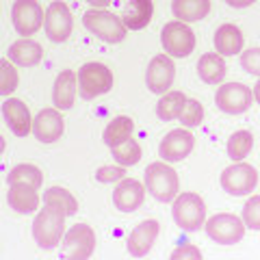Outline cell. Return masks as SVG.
<instances>
[{
  "mask_svg": "<svg viewBox=\"0 0 260 260\" xmlns=\"http://www.w3.org/2000/svg\"><path fill=\"white\" fill-rule=\"evenodd\" d=\"M65 210L52 204H44L32 219V239L42 249H54L65 234Z\"/></svg>",
  "mask_w": 260,
  "mask_h": 260,
  "instance_id": "6da1fadb",
  "label": "cell"
},
{
  "mask_svg": "<svg viewBox=\"0 0 260 260\" xmlns=\"http://www.w3.org/2000/svg\"><path fill=\"white\" fill-rule=\"evenodd\" d=\"M145 191L156 202H174V198L180 193V180H178V174L172 165H167L165 160H156L150 162L148 169H145V178H143Z\"/></svg>",
  "mask_w": 260,
  "mask_h": 260,
  "instance_id": "7a4b0ae2",
  "label": "cell"
},
{
  "mask_svg": "<svg viewBox=\"0 0 260 260\" xmlns=\"http://www.w3.org/2000/svg\"><path fill=\"white\" fill-rule=\"evenodd\" d=\"M172 217L184 232H198L206 221V204L198 193H178L172 202Z\"/></svg>",
  "mask_w": 260,
  "mask_h": 260,
  "instance_id": "3957f363",
  "label": "cell"
},
{
  "mask_svg": "<svg viewBox=\"0 0 260 260\" xmlns=\"http://www.w3.org/2000/svg\"><path fill=\"white\" fill-rule=\"evenodd\" d=\"M85 28L95 35L98 39H102L104 44H119L126 39V24L121 22L119 15L111 13L107 9H89L83 15Z\"/></svg>",
  "mask_w": 260,
  "mask_h": 260,
  "instance_id": "277c9868",
  "label": "cell"
},
{
  "mask_svg": "<svg viewBox=\"0 0 260 260\" xmlns=\"http://www.w3.org/2000/svg\"><path fill=\"white\" fill-rule=\"evenodd\" d=\"M78 95L83 100H93L98 95H104L113 89V72L104 63H85L78 70Z\"/></svg>",
  "mask_w": 260,
  "mask_h": 260,
  "instance_id": "5b68a950",
  "label": "cell"
},
{
  "mask_svg": "<svg viewBox=\"0 0 260 260\" xmlns=\"http://www.w3.org/2000/svg\"><path fill=\"white\" fill-rule=\"evenodd\" d=\"M160 44L165 48V54L174 59H184L195 50V32L189 24L180 20L167 22L160 30Z\"/></svg>",
  "mask_w": 260,
  "mask_h": 260,
  "instance_id": "8992f818",
  "label": "cell"
},
{
  "mask_svg": "<svg viewBox=\"0 0 260 260\" xmlns=\"http://www.w3.org/2000/svg\"><path fill=\"white\" fill-rule=\"evenodd\" d=\"M204 230L210 241L219 245H234L245 237V223L243 219L232 213H219L204 221Z\"/></svg>",
  "mask_w": 260,
  "mask_h": 260,
  "instance_id": "52a82bcc",
  "label": "cell"
},
{
  "mask_svg": "<svg viewBox=\"0 0 260 260\" xmlns=\"http://www.w3.org/2000/svg\"><path fill=\"white\" fill-rule=\"evenodd\" d=\"M61 254L70 260H87L95 251V232L91 225L76 223L61 239Z\"/></svg>",
  "mask_w": 260,
  "mask_h": 260,
  "instance_id": "ba28073f",
  "label": "cell"
},
{
  "mask_svg": "<svg viewBox=\"0 0 260 260\" xmlns=\"http://www.w3.org/2000/svg\"><path fill=\"white\" fill-rule=\"evenodd\" d=\"M44 30L48 39L54 44H63L70 39L72 30H74V18H72L70 7L63 0H54L48 5L44 13Z\"/></svg>",
  "mask_w": 260,
  "mask_h": 260,
  "instance_id": "9c48e42d",
  "label": "cell"
},
{
  "mask_svg": "<svg viewBox=\"0 0 260 260\" xmlns=\"http://www.w3.org/2000/svg\"><path fill=\"white\" fill-rule=\"evenodd\" d=\"M256 184H258V172L243 160L232 162L230 167H225L221 172V189L228 195H234V198L251 193L256 189Z\"/></svg>",
  "mask_w": 260,
  "mask_h": 260,
  "instance_id": "30bf717a",
  "label": "cell"
},
{
  "mask_svg": "<svg viewBox=\"0 0 260 260\" xmlns=\"http://www.w3.org/2000/svg\"><path fill=\"white\" fill-rule=\"evenodd\" d=\"M251 102H254V93L243 83H225L217 87L215 104L219 111L228 113V115H241L251 107Z\"/></svg>",
  "mask_w": 260,
  "mask_h": 260,
  "instance_id": "8fae6325",
  "label": "cell"
},
{
  "mask_svg": "<svg viewBox=\"0 0 260 260\" xmlns=\"http://www.w3.org/2000/svg\"><path fill=\"white\" fill-rule=\"evenodd\" d=\"M11 22L18 35L30 37L44 26V9L37 0H15L11 7Z\"/></svg>",
  "mask_w": 260,
  "mask_h": 260,
  "instance_id": "7c38bea8",
  "label": "cell"
},
{
  "mask_svg": "<svg viewBox=\"0 0 260 260\" xmlns=\"http://www.w3.org/2000/svg\"><path fill=\"white\" fill-rule=\"evenodd\" d=\"M176 78V65L172 61L169 54H156L152 56V61L148 63V70H145V83L152 93L162 95L169 91V87L174 85Z\"/></svg>",
  "mask_w": 260,
  "mask_h": 260,
  "instance_id": "4fadbf2b",
  "label": "cell"
},
{
  "mask_svg": "<svg viewBox=\"0 0 260 260\" xmlns=\"http://www.w3.org/2000/svg\"><path fill=\"white\" fill-rule=\"evenodd\" d=\"M195 148V137L186 128H176L162 137L158 145V156L165 162H180Z\"/></svg>",
  "mask_w": 260,
  "mask_h": 260,
  "instance_id": "5bb4252c",
  "label": "cell"
},
{
  "mask_svg": "<svg viewBox=\"0 0 260 260\" xmlns=\"http://www.w3.org/2000/svg\"><path fill=\"white\" fill-rule=\"evenodd\" d=\"M32 135L39 143H54L65 133V119L61 117L59 109H44L32 119Z\"/></svg>",
  "mask_w": 260,
  "mask_h": 260,
  "instance_id": "9a60e30c",
  "label": "cell"
},
{
  "mask_svg": "<svg viewBox=\"0 0 260 260\" xmlns=\"http://www.w3.org/2000/svg\"><path fill=\"white\" fill-rule=\"evenodd\" d=\"M145 202V184L135 178H121L113 191V204L119 213H135Z\"/></svg>",
  "mask_w": 260,
  "mask_h": 260,
  "instance_id": "2e32d148",
  "label": "cell"
},
{
  "mask_svg": "<svg viewBox=\"0 0 260 260\" xmlns=\"http://www.w3.org/2000/svg\"><path fill=\"white\" fill-rule=\"evenodd\" d=\"M160 225L156 219H145L139 225H135V230L130 232V237L126 241V249L130 256L135 258H143L150 254V249L154 247V243L158 239Z\"/></svg>",
  "mask_w": 260,
  "mask_h": 260,
  "instance_id": "e0dca14e",
  "label": "cell"
},
{
  "mask_svg": "<svg viewBox=\"0 0 260 260\" xmlns=\"http://www.w3.org/2000/svg\"><path fill=\"white\" fill-rule=\"evenodd\" d=\"M0 111H3L7 126H9V130L15 137H26L32 130L30 111L22 100H18V98H7L3 102V107H0Z\"/></svg>",
  "mask_w": 260,
  "mask_h": 260,
  "instance_id": "ac0fdd59",
  "label": "cell"
},
{
  "mask_svg": "<svg viewBox=\"0 0 260 260\" xmlns=\"http://www.w3.org/2000/svg\"><path fill=\"white\" fill-rule=\"evenodd\" d=\"M78 93V78L74 70H61L59 76L54 78V87H52V104L59 111H70L74 107Z\"/></svg>",
  "mask_w": 260,
  "mask_h": 260,
  "instance_id": "d6986e66",
  "label": "cell"
},
{
  "mask_svg": "<svg viewBox=\"0 0 260 260\" xmlns=\"http://www.w3.org/2000/svg\"><path fill=\"white\" fill-rule=\"evenodd\" d=\"M7 52H9V61L20 65V68H35L44 59V48L30 37H22L13 42Z\"/></svg>",
  "mask_w": 260,
  "mask_h": 260,
  "instance_id": "ffe728a7",
  "label": "cell"
},
{
  "mask_svg": "<svg viewBox=\"0 0 260 260\" xmlns=\"http://www.w3.org/2000/svg\"><path fill=\"white\" fill-rule=\"evenodd\" d=\"M37 191L39 189H32V186H26V184H9L7 204H9V208H13L15 213L30 215L42 204V198H39Z\"/></svg>",
  "mask_w": 260,
  "mask_h": 260,
  "instance_id": "44dd1931",
  "label": "cell"
},
{
  "mask_svg": "<svg viewBox=\"0 0 260 260\" xmlns=\"http://www.w3.org/2000/svg\"><path fill=\"white\" fill-rule=\"evenodd\" d=\"M213 44H215V50L217 54L221 56H234L243 52V32L237 24H221L217 30H215V37H213Z\"/></svg>",
  "mask_w": 260,
  "mask_h": 260,
  "instance_id": "7402d4cb",
  "label": "cell"
},
{
  "mask_svg": "<svg viewBox=\"0 0 260 260\" xmlns=\"http://www.w3.org/2000/svg\"><path fill=\"white\" fill-rule=\"evenodd\" d=\"M152 15H154L152 0H128L124 5L121 22H124L126 28H130V30H141L152 22Z\"/></svg>",
  "mask_w": 260,
  "mask_h": 260,
  "instance_id": "603a6c76",
  "label": "cell"
},
{
  "mask_svg": "<svg viewBox=\"0 0 260 260\" xmlns=\"http://www.w3.org/2000/svg\"><path fill=\"white\" fill-rule=\"evenodd\" d=\"M172 13L176 20L184 24L200 22L210 13V0H174Z\"/></svg>",
  "mask_w": 260,
  "mask_h": 260,
  "instance_id": "cb8c5ba5",
  "label": "cell"
},
{
  "mask_svg": "<svg viewBox=\"0 0 260 260\" xmlns=\"http://www.w3.org/2000/svg\"><path fill=\"white\" fill-rule=\"evenodd\" d=\"M225 61L221 54L217 52H206L200 56L198 61V74L206 85H219L225 78Z\"/></svg>",
  "mask_w": 260,
  "mask_h": 260,
  "instance_id": "d4e9b609",
  "label": "cell"
},
{
  "mask_svg": "<svg viewBox=\"0 0 260 260\" xmlns=\"http://www.w3.org/2000/svg\"><path fill=\"white\" fill-rule=\"evenodd\" d=\"M133 130H135L133 119H130L128 115H117L107 124V128H104V133H102V139L109 148H115V145L124 143L126 139L133 137Z\"/></svg>",
  "mask_w": 260,
  "mask_h": 260,
  "instance_id": "484cf974",
  "label": "cell"
},
{
  "mask_svg": "<svg viewBox=\"0 0 260 260\" xmlns=\"http://www.w3.org/2000/svg\"><path fill=\"white\" fill-rule=\"evenodd\" d=\"M184 104H186V95L182 91H172V89H169V91L162 93L160 100L156 102V115L162 121L178 119L182 109H184Z\"/></svg>",
  "mask_w": 260,
  "mask_h": 260,
  "instance_id": "4316f807",
  "label": "cell"
},
{
  "mask_svg": "<svg viewBox=\"0 0 260 260\" xmlns=\"http://www.w3.org/2000/svg\"><path fill=\"white\" fill-rule=\"evenodd\" d=\"M7 182L9 184H26L32 189H39L44 182V174L37 165H30V162H20L15 165L9 174H7Z\"/></svg>",
  "mask_w": 260,
  "mask_h": 260,
  "instance_id": "83f0119b",
  "label": "cell"
},
{
  "mask_svg": "<svg viewBox=\"0 0 260 260\" xmlns=\"http://www.w3.org/2000/svg\"><path fill=\"white\" fill-rule=\"evenodd\" d=\"M254 148V135L249 133V130H237L234 135H230V139H228V156L232 158V162L237 160H243L251 152Z\"/></svg>",
  "mask_w": 260,
  "mask_h": 260,
  "instance_id": "f1b7e54d",
  "label": "cell"
},
{
  "mask_svg": "<svg viewBox=\"0 0 260 260\" xmlns=\"http://www.w3.org/2000/svg\"><path fill=\"white\" fill-rule=\"evenodd\" d=\"M44 204H52V206L63 208L68 217L78 213V202H76V198L68 189H63V186H50V189L44 193Z\"/></svg>",
  "mask_w": 260,
  "mask_h": 260,
  "instance_id": "f546056e",
  "label": "cell"
},
{
  "mask_svg": "<svg viewBox=\"0 0 260 260\" xmlns=\"http://www.w3.org/2000/svg\"><path fill=\"white\" fill-rule=\"evenodd\" d=\"M111 152H113V158H115V162H117V165H121V167H133V165H137V162L141 160V156H143L141 145L137 143L133 137H130V139H126L124 143L115 145V148H111Z\"/></svg>",
  "mask_w": 260,
  "mask_h": 260,
  "instance_id": "4dcf8cb0",
  "label": "cell"
},
{
  "mask_svg": "<svg viewBox=\"0 0 260 260\" xmlns=\"http://www.w3.org/2000/svg\"><path fill=\"white\" fill-rule=\"evenodd\" d=\"M20 85V74L13 61L0 59V95H11Z\"/></svg>",
  "mask_w": 260,
  "mask_h": 260,
  "instance_id": "1f68e13d",
  "label": "cell"
},
{
  "mask_svg": "<svg viewBox=\"0 0 260 260\" xmlns=\"http://www.w3.org/2000/svg\"><path fill=\"white\" fill-rule=\"evenodd\" d=\"M178 119L182 121L184 128L200 126L202 119H204V107H202V102L189 100V98H186V104H184V109H182V113H180V117H178Z\"/></svg>",
  "mask_w": 260,
  "mask_h": 260,
  "instance_id": "d6a6232c",
  "label": "cell"
},
{
  "mask_svg": "<svg viewBox=\"0 0 260 260\" xmlns=\"http://www.w3.org/2000/svg\"><path fill=\"white\" fill-rule=\"evenodd\" d=\"M241 219L249 230H260V195H251L245 202Z\"/></svg>",
  "mask_w": 260,
  "mask_h": 260,
  "instance_id": "836d02e7",
  "label": "cell"
},
{
  "mask_svg": "<svg viewBox=\"0 0 260 260\" xmlns=\"http://www.w3.org/2000/svg\"><path fill=\"white\" fill-rule=\"evenodd\" d=\"M241 68L251 76H260V48H249L241 52Z\"/></svg>",
  "mask_w": 260,
  "mask_h": 260,
  "instance_id": "e575fe53",
  "label": "cell"
},
{
  "mask_svg": "<svg viewBox=\"0 0 260 260\" xmlns=\"http://www.w3.org/2000/svg\"><path fill=\"white\" fill-rule=\"evenodd\" d=\"M121 178H126V167L121 165H104L95 172V180L98 182H104V184H111V182H119Z\"/></svg>",
  "mask_w": 260,
  "mask_h": 260,
  "instance_id": "d590c367",
  "label": "cell"
},
{
  "mask_svg": "<svg viewBox=\"0 0 260 260\" xmlns=\"http://www.w3.org/2000/svg\"><path fill=\"white\" fill-rule=\"evenodd\" d=\"M172 260H202V251L200 247L186 243V245H180L172 251Z\"/></svg>",
  "mask_w": 260,
  "mask_h": 260,
  "instance_id": "8d00e7d4",
  "label": "cell"
},
{
  "mask_svg": "<svg viewBox=\"0 0 260 260\" xmlns=\"http://www.w3.org/2000/svg\"><path fill=\"white\" fill-rule=\"evenodd\" d=\"M230 7H234V9H245V7H251L256 3V0H225Z\"/></svg>",
  "mask_w": 260,
  "mask_h": 260,
  "instance_id": "74e56055",
  "label": "cell"
},
{
  "mask_svg": "<svg viewBox=\"0 0 260 260\" xmlns=\"http://www.w3.org/2000/svg\"><path fill=\"white\" fill-rule=\"evenodd\" d=\"M85 3H89L93 7V9H107V7L113 3V0H85Z\"/></svg>",
  "mask_w": 260,
  "mask_h": 260,
  "instance_id": "f35d334b",
  "label": "cell"
},
{
  "mask_svg": "<svg viewBox=\"0 0 260 260\" xmlns=\"http://www.w3.org/2000/svg\"><path fill=\"white\" fill-rule=\"evenodd\" d=\"M251 93H254V100L260 104V78H258V83L254 85V91H251Z\"/></svg>",
  "mask_w": 260,
  "mask_h": 260,
  "instance_id": "ab89813d",
  "label": "cell"
},
{
  "mask_svg": "<svg viewBox=\"0 0 260 260\" xmlns=\"http://www.w3.org/2000/svg\"><path fill=\"white\" fill-rule=\"evenodd\" d=\"M5 148H7V141H5V137L0 135V156H3V152H5Z\"/></svg>",
  "mask_w": 260,
  "mask_h": 260,
  "instance_id": "60d3db41",
  "label": "cell"
}]
</instances>
